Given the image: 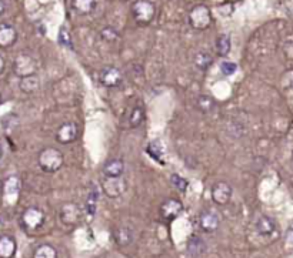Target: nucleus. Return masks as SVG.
<instances>
[{"label":"nucleus","mask_w":293,"mask_h":258,"mask_svg":"<svg viewBox=\"0 0 293 258\" xmlns=\"http://www.w3.org/2000/svg\"><path fill=\"white\" fill-rule=\"evenodd\" d=\"M146 154L151 157L152 160H155L158 164L165 165V153H163V147L159 140H152L146 146Z\"/></svg>","instance_id":"19"},{"label":"nucleus","mask_w":293,"mask_h":258,"mask_svg":"<svg viewBox=\"0 0 293 258\" xmlns=\"http://www.w3.org/2000/svg\"><path fill=\"white\" fill-rule=\"evenodd\" d=\"M73 6L79 13L87 15L95 9L96 0H73Z\"/></svg>","instance_id":"26"},{"label":"nucleus","mask_w":293,"mask_h":258,"mask_svg":"<svg viewBox=\"0 0 293 258\" xmlns=\"http://www.w3.org/2000/svg\"><path fill=\"white\" fill-rule=\"evenodd\" d=\"M59 43L64 47H69V49H73V45H71V39H70V34H69V31L66 30L64 27L60 29L59 31Z\"/></svg>","instance_id":"31"},{"label":"nucleus","mask_w":293,"mask_h":258,"mask_svg":"<svg viewBox=\"0 0 293 258\" xmlns=\"http://www.w3.org/2000/svg\"><path fill=\"white\" fill-rule=\"evenodd\" d=\"M99 80H100L102 86L113 89V87H118L122 84V81H123V73H122L118 67L107 66V67H104L103 70L100 71Z\"/></svg>","instance_id":"8"},{"label":"nucleus","mask_w":293,"mask_h":258,"mask_svg":"<svg viewBox=\"0 0 293 258\" xmlns=\"http://www.w3.org/2000/svg\"><path fill=\"white\" fill-rule=\"evenodd\" d=\"M79 136V125L75 121H66L56 132V140L60 144H71Z\"/></svg>","instance_id":"7"},{"label":"nucleus","mask_w":293,"mask_h":258,"mask_svg":"<svg viewBox=\"0 0 293 258\" xmlns=\"http://www.w3.org/2000/svg\"><path fill=\"white\" fill-rule=\"evenodd\" d=\"M193 63H195V66L200 69V70L206 71L212 64H213V57L210 53H207L205 50H200L198 52L195 57H193Z\"/></svg>","instance_id":"23"},{"label":"nucleus","mask_w":293,"mask_h":258,"mask_svg":"<svg viewBox=\"0 0 293 258\" xmlns=\"http://www.w3.org/2000/svg\"><path fill=\"white\" fill-rule=\"evenodd\" d=\"M170 183H172V186H173L177 191H180V193H185L186 190H188V186H189V183L186 179H183L180 177L179 174H172V177H170Z\"/></svg>","instance_id":"29"},{"label":"nucleus","mask_w":293,"mask_h":258,"mask_svg":"<svg viewBox=\"0 0 293 258\" xmlns=\"http://www.w3.org/2000/svg\"><path fill=\"white\" fill-rule=\"evenodd\" d=\"M20 90L26 94L34 93L36 90H39L40 87V78L33 74V76H27V77L20 78V83H19Z\"/></svg>","instance_id":"22"},{"label":"nucleus","mask_w":293,"mask_h":258,"mask_svg":"<svg viewBox=\"0 0 293 258\" xmlns=\"http://www.w3.org/2000/svg\"><path fill=\"white\" fill-rule=\"evenodd\" d=\"M100 36H102L106 41H115V40L119 37L118 31L115 30V29H112V27H104L102 33H100Z\"/></svg>","instance_id":"32"},{"label":"nucleus","mask_w":293,"mask_h":258,"mask_svg":"<svg viewBox=\"0 0 293 258\" xmlns=\"http://www.w3.org/2000/svg\"><path fill=\"white\" fill-rule=\"evenodd\" d=\"M144 121V110L140 106H136L135 109L132 110L130 113V117H129V123H130V127H139Z\"/></svg>","instance_id":"27"},{"label":"nucleus","mask_w":293,"mask_h":258,"mask_svg":"<svg viewBox=\"0 0 293 258\" xmlns=\"http://www.w3.org/2000/svg\"><path fill=\"white\" fill-rule=\"evenodd\" d=\"M6 9H8V5H6V2H5V0H0V17L5 15Z\"/></svg>","instance_id":"33"},{"label":"nucleus","mask_w":293,"mask_h":258,"mask_svg":"<svg viewBox=\"0 0 293 258\" xmlns=\"http://www.w3.org/2000/svg\"><path fill=\"white\" fill-rule=\"evenodd\" d=\"M254 228L258 231V234L263 235V237H269L273 235V233L277 231V226L275 220L269 217V216H261L254 223Z\"/></svg>","instance_id":"13"},{"label":"nucleus","mask_w":293,"mask_h":258,"mask_svg":"<svg viewBox=\"0 0 293 258\" xmlns=\"http://www.w3.org/2000/svg\"><path fill=\"white\" fill-rule=\"evenodd\" d=\"M206 251V243L199 237V235H192L188 241V252L192 257H200Z\"/></svg>","instance_id":"20"},{"label":"nucleus","mask_w":293,"mask_h":258,"mask_svg":"<svg viewBox=\"0 0 293 258\" xmlns=\"http://www.w3.org/2000/svg\"><path fill=\"white\" fill-rule=\"evenodd\" d=\"M230 47H232V43H230L229 36L228 34H221L216 40V53H217V56L226 57L230 53Z\"/></svg>","instance_id":"24"},{"label":"nucleus","mask_w":293,"mask_h":258,"mask_svg":"<svg viewBox=\"0 0 293 258\" xmlns=\"http://www.w3.org/2000/svg\"><path fill=\"white\" fill-rule=\"evenodd\" d=\"M2 156H3V146L0 144V158H2Z\"/></svg>","instance_id":"35"},{"label":"nucleus","mask_w":293,"mask_h":258,"mask_svg":"<svg viewBox=\"0 0 293 258\" xmlns=\"http://www.w3.org/2000/svg\"><path fill=\"white\" fill-rule=\"evenodd\" d=\"M219 69L222 71L223 76H233V74L238 71V64L230 62V60H223V62L221 63V66H219Z\"/></svg>","instance_id":"30"},{"label":"nucleus","mask_w":293,"mask_h":258,"mask_svg":"<svg viewBox=\"0 0 293 258\" xmlns=\"http://www.w3.org/2000/svg\"><path fill=\"white\" fill-rule=\"evenodd\" d=\"M5 66H6V63H5V59L0 56V74L3 73V70H5Z\"/></svg>","instance_id":"34"},{"label":"nucleus","mask_w":293,"mask_h":258,"mask_svg":"<svg viewBox=\"0 0 293 258\" xmlns=\"http://www.w3.org/2000/svg\"><path fill=\"white\" fill-rule=\"evenodd\" d=\"M39 167L45 173H56L62 168L64 163V157L62 151L53 147L42 150L39 154Z\"/></svg>","instance_id":"1"},{"label":"nucleus","mask_w":293,"mask_h":258,"mask_svg":"<svg viewBox=\"0 0 293 258\" xmlns=\"http://www.w3.org/2000/svg\"><path fill=\"white\" fill-rule=\"evenodd\" d=\"M20 224L26 231H36L45 224V212L38 207H29L22 214Z\"/></svg>","instance_id":"2"},{"label":"nucleus","mask_w":293,"mask_h":258,"mask_svg":"<svg viewBox=\"0 0 293 258\" xmlns=\"http://www.w3.org/2000/svg\"><path fill=\"white\" fill-rule=\"evenodd\" d=\"M189 23L196 30H205L212 23V15L206 6H196L189 13Z\"/></svg>","instance_id":"4"},{"label":"nucleus","mask_w":293,"mask_h":258,"mask_svg":"<svg viewBox=\"0 0 293 258\" xmlns=\"http://www.w3.org/2000/svg\"><path fill=\"white\" fill-rule=\"evenodd\" d=\"M102 188L107 197L118 198L126 191V181L123 177H103Z\"/></svg>","instance_id":"5"},{"label":"nucleus","mask_w":293,"mask_h":258,"mask_svg":"<svg viewBox=\"0 0 293 258\" xmlns=\"http://www.w3.org/2000/svg\"><path fill=\"white\" fill-rule=\"evenodd\" d=\"M196 106H198V109L202 111V113H210L212 110L214 109V100L212 97H209V96H200L198 99V102H196Z\"/></svg>","instance_id":"28"},{"label":"nucleus","mask_w":293,"mask_h":258,"mask_svg":"<svg viewBox=\"0 0 293 258\" xmlns=\"http://www.w3.org/2000/svg\"><path fill=\"white\" fill-rule=\"evenodd\" d=\"M33 258H57V251L50 244H42L34 250Z\"/></svg>","instance_id":"25"},{"label":"nucleus","mask_w":293,"mask_h":258,"mask_svg":"<svg viewBox=\"0 0 293 258\" xmlns=\"http://www.w3.org/2000/svg\"><path fill=\"white\" fill-rule=\"evenodd\" d=\"M199 224L205 233H213L221 226V216L216 210H205L200 212Z\"/></svg>","instance_id":"9"},{"label":"nucleus","mask_w":293,"mask_h":258,"mask_svg":"<svg viewBox=\"0 0 293 258\" xmlns=\"http://www.w3.org/2000/svg\"><path fill=\"white\" fill-rule=\"evenodd\" d=\"M17 251L16 240L10 235H0V258H13Z\"/></svg>","instance_id":"16"},{"label":"nucleus","mask_w":293,"mask_h":258,"mask_svg":"<svg viewBox=\"0 0 293 258\" xmlns=\"http://www.w3.org/2000/svg\"><path fill=\"white\" fill-rule=\"evenodd\" d=\"M125 161L120 158H112L103 165V177H123Z\"/></svg>","instance_id":"15"},{"label":"nucleus","mask_w":293,"mask_h":258,"mask_svg":"<svg viewBox=\"0 0 293 258\" xmlns=\"http://www.w3.org/2000/svg\"><path fill=\"white\" fill-rule=\"evenodd\" d=\"M20 180L16 176H10L6 181L3 183V194L8 200H16L19 193H20Z\"/></svg>","instance_id":"17"},{"label":"nucleus","mask_w":293,"mask_h":258,"mask_svg":"<svg viewBox=\"0 0 293 258\" xmlns=\"http://www.w3.org/2000/svg\"><path fill=\"white\" fill-rule=\"evenodd\" d=\"M99 197H100V190L97 186H92L90 191L87 194L86 198V214L89 219H93L97 210V204H99Z\"/></svg>","instance_id":"18"},{"label":"nucleus","mask_w":293,"mask_h":258,"mask_svg":"<svg viewBox=\"0 0 293 258\" xmlns=\"http://www.w3.org/2000/svg\"><path fill=\"white\" fill-rule=\"evenodd\" d=\"M292 158H293V153H292Z\"/></svg>","instance_id":"37"},{"label":"nucleus","mask_w":293,"mask_h":258,"mask_svg":"<svg viewBox=\"0 0 293 258\" xmlns=\"http://www.w3.org/2000/svg\"><path fill=\"white\" fill-rule=\"evenodd\" d=\"M132 13H133L136 23L148 24L153 20L156 9L148 0H137L132 6Z\"/></svg>","instance_id":"3"},{"label":"nucleus","mask_w":293,"mask_h":258,"mask_svg":"<svg viewBox=\"0 0 293 258\" xmlns=\"http://www.w3.org/2000/svg\"><path fill=\"white\" fill-rule=\"evenodd\" d=\"M17 40V31L10 24H0V47L9 49L13 46Z\"/></svg>","instance_id":"14"},{"label":"nucleus","mask_w":293,"mask_h":258,"mask_svg":"<svg viewBox=\"0 0 293 258\" xmlns=\"http://www.w3.org/2000/svg\"><path fill=\"white\" fill-rule=\"evenodd\" d=\"M232 194H233V190L225 181H219L212 187V200L217 205H226L230 201Z\"/></svg>","instance_id":"10"},{"label":"nucleus","mask_w":293,"mask_h":258,"mask_svg":"<svg viewBox=\"0 0 293 258\" xmlns=\"http://www.w3.org/2000/svg\"><path fill=\"white\" fill-rule=\"evenodd\" d=\"M59 217H60V220H62V223H63L64 226L73 227V226H76V224L79 223L80 220L79 207L73 203L64 204L63 207L60 208Z\"/></svg>","instance_id":"12"},{"label":"nucleus","mask_w":293,"mask_h":258,"mask_svg":"<svg viewBox=\"0 0 293 258\" xmlns=\"http://www.w3.org/2000/svg\"><path fill=\"white\" fill-rule=\"evenodd\" d=\"M13 71L17 77L23 78L36 74V62L27 55H20L13 63Z\"/></svg>","instance_id":"6"},{"label":"nucleus","mask_w":293,"mask_h":258,"mask_svg":"<svg viewBox=\"0 0 293 258\" xmlns=\"http://www.w3.org/2000/svg\"><path fill=\"white\" fill-rule=\"evenodd\" d=\"M113 238L118 245L120 247H126L129 244H132L133 241V233L129 227H119L115 230L113 233Z\"/></svg>","instance_id":"21"},{"label":"nucleus","mask_w":293,"mask_h":258,"mask_svg":"<svg viewBox=\"0 0 293 258\" xmlns=\"http://www.w3.org/2000/svg\"><path fill=\"white\" fill-rule=\"evenodd\" d=\"M0 103H2V94H0Z\"/></svg>","instance_id":"36"},{"label":"nucleus","mask_w":293,"mask_h":258,"mask_svg":"<svg viewBox=\"0 0 293 258\" xmlns=\"http://www.w3.org/2000/svg\"><path fill=\"white\" fill-rule=\"evenodd\" d=\"M183 211V204L176 198H169L160 205V216L165 221H173Z\"/></svg>","instance_id":"11"}]
</instances>
